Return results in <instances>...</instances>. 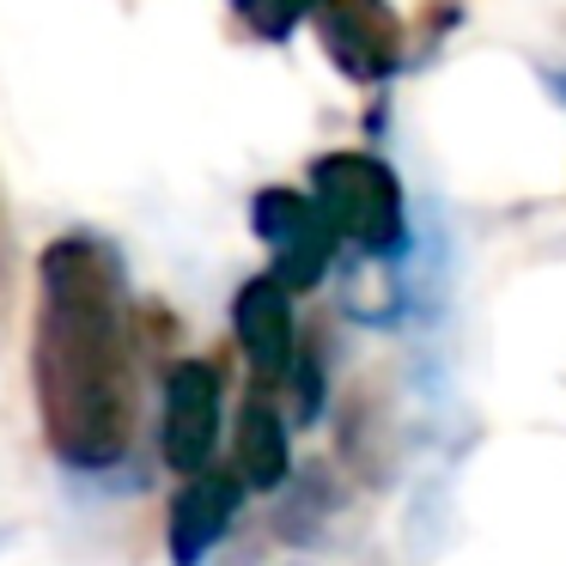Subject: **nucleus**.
<instances>
[{
    "mask_svg": "<svg viewBox=\"0 0 566 566\" xmlns=\"http://www.w3.org/2000/svg\"><path fill=\"white\" fill-rule=\"evenodd\" d=\"M31 390L43 439L67 469H116L135 451V305L123 256L92 232H62L38 256Z\"/></svg>",
    "mask_w": 566,
    "mask_h": 566,
    "instance_id": "nucleus-1",
    "label": "nucleus"
},
{
    "mask_svg": "<svg viewBox=\"0 0 566 566\" xmlns=\"http://www.w3.org/2000/svg\"><path fill=\"white\" fill-rule=\"evenodd\" d=\"M220 366L213 359H171L159 384V457L171 475H201L220 444Z\"/></svg>",
    "mask_w": 566,
    "mask_h": 566,
    "instance_id": "nucleus-4",
    "label": "nucleus"
},
{
    "mask_svg": "<svg viewBox=\"0 0 566 566\" xmlns=\"http://www.w3.org/2000/svg\"><path fill=\"white\" fill-rule=\"evenodd\" d=\"M232 335L238 354L250 359L256 384H274L281 390L286 371L298 359V317H293V293H286L274 274H250L232 298Z\"/></svg>",
    "mask_w": 566,
    "mask_h": 566,
    "instance_id": "nucleus-6",
    "label": "nucleus"
},
{
    "mask_svg": "<svg viewBox=\"0 0 566 566\" xmlns=\"http://www.w3.org/2000/svg\"><path fill=\"white\" fill-rule=\"evenodd\" d=\"M232 469L244 488L274 493L293 481V439H286V415H281V390L269 396V384L244 396L238 408V427H232Z\"/></svg>",
    "mask_w": 566,
    "mask_h": 566,
    "instance_id": "nucleus-8",
    "label": "nucleus"
},
{
    "mask_svg": "<svg viewBox=\"0 0 566 566\" xmlns=\"http://www.w3.org/2000/svg\"><path fill=\"white\" fill-rule=\"evenodd\" d=\"M238 505H244L238 469L208 463L201 475H184L171 512H165V548H171V566H201L208 560V554L226 542V530L238 524Z\"/></svg>",
    "mask_w": 566,
    "mask_h": 566,
    "instance_id": "nucleus-7",
    "label": "nucleus"
},
{
    "mask_svg": "<svg viewBox=\"0 0 566 566\" xmlns=\"http://www.w3.org/2000/svg\"><path fill=\"white\" fill-rule=\"evenodd\" d=\"M311 31L335 74H347L354 86H384L408 62V25L390 0H317Z\"/></svg>",
    "mask_w": 566,
    "mask_h": 566,
    "instance_id": "nucleus-3",
    "label": "nucleus"
},
{
    "mask_svg": "<svg viewBox=\"0 0 566 566\" xmlns=\"http://www.w3.org/2000/svg\"><path fill=\"white\" fill-rule=\"evenodd\" d=\"M226 7H232V19L250 31V38L274 43V38H286V31L305 25L317 0H226Z\"/></svg>",
    "mask_w": 566,
    "mask_h": 566,
    "instance_id": "nucleus-9",
    "label": "nucleus"
},
{
    "mask_svg": "<svg viewBox=\"0 0 566 566\" xmlns=\"http://www.w3.org/2000/svg\"><path fill=\"white\" fill-rule=\"evenodd\" d=\"M311 201H317V213L329 220V232L342 244L366 250V256H402L408 201L378 153H359V147L323 153L311 165Z\"/></svg>",
    "mask_w": 566,
    "mask_h": 566,
    "instance_id": "nucleus-2",
    "label": "nucleus"
},
{
    "mask_svg": "<svg viewBox=\"0 0 566 566\" xmlns=\"http://www.w3.org/2000/svg\"><path fill=\"white\" fill-rule=\"evenodd\" d=\"M0 269H7V208H0Z\"/></svg>",
    "mask_w": 566,
    "mask_h": 566,
    "instance_id": "nucleus-10",
    "label": "nucleus"
},
{
    "mask_svg": "<svg viewBox=\"0 0 566 566\" xmlns=\"http://www.w3.org/2000/svg\"><path fill=\"white\" fill-rule=\"evenodd\" d=\"M250 226L269 244V274L286 286V293H311L323 286V274L335 269V244L342 238L329 232V220L317 213L311 189H262L256 208H250Z\"/></svg>",
    "mask_w": 566,
    "mask_h": 566,
    "instance_id": "nucleus-5",
    "label": "nucleus"
}]
</instances>
